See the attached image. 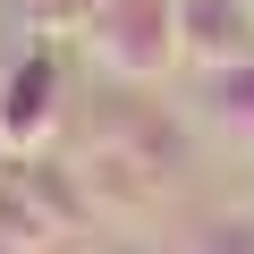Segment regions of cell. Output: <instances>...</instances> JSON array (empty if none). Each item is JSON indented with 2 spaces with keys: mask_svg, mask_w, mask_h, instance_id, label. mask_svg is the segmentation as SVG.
<instances>
[{
  "mask_svg": "<svg viewBox=\"0 0 254 254\" xmlns=\"http://www.w3.org/2000/svg\"><path fill=\"white\" fill-rule=\"evenodd\" d=\"M85 51L119 85H153L178 68V0H110L85 26Z\"/></svg>",
  "mask_w": 254,
  "mask_h": 254,
  "instance_id": "cell-1",
  "label": "cell"
},
{
  "mask_svg": "<svg viewBox=\"0 0 254 254\" xmlns=\"http://www.w3.org/2000/svg\"><path fill=\"white\" fill-rule=\"evenodd\" d=\"M60 102H68V68H60V51H51V43L17 51L9 76H0V144H9V161L43 153V136L60 127Z\"/></svg>",
  "mask_w": 254,
  "mask_h": 254,
  "instance_id": "cell-2",
  "label": "cell"
},
{
  "mask_svg": "<svg viewBox=\"0 0 254 254\" xmlns=\"http://www.w3.org/2000/svg\"><path fill=\"white\" fill-rule=\"evenodd\" d=\"M178 60H195L203 76L254 60V0H178Z\"/></svg>",
  "mask_w": 254,
  "mask_h": 254,
  "instance_id": "cell-3",
  "label": "cell"
},
{
  "mask_svg": "<svg viewBox=\"0 0 254 254\" xmlns=\"http://www.w3.org/2000/svg\"><path fill=\"white\" fill-rule=\"evenodd\" d=\"M203 110H212V127H229L237 144H254V60L212 68L203 76Z\"/></svg>",
  "mask_w": 254,
  "mask_h": 254,
  "instance_id": "cell-4",
  "label": "cell"
},
{
  "mask_svg": "<svg viewBox=\"0 0 254 254\" xmlns=\"http://www.w3.org/2000/svg\"><path fill=\"white\" fill-rule=\"evenodd\" d=\"M170 254H254V220L246 212H203Z\"/></svg>",
  "mask_w": 254,
  "mask_h": 254,
  "instance_id": "cell-5",
  "label": "cell"
},
{
  "mask_svg": "<svg viewBox=\"0 0 254 254\" xmlns=\"http://www.w3.org/2000/svg\"><path fill=\"white\" fill-rule=\"evenodd\" d=\"M0 170H9V144H0Z\"/></svg>",
  "mask_w": 254,
  "mask_h": 254,
  "instance_id": "cell-6",
  "label": "cell"
}]
</instances>
